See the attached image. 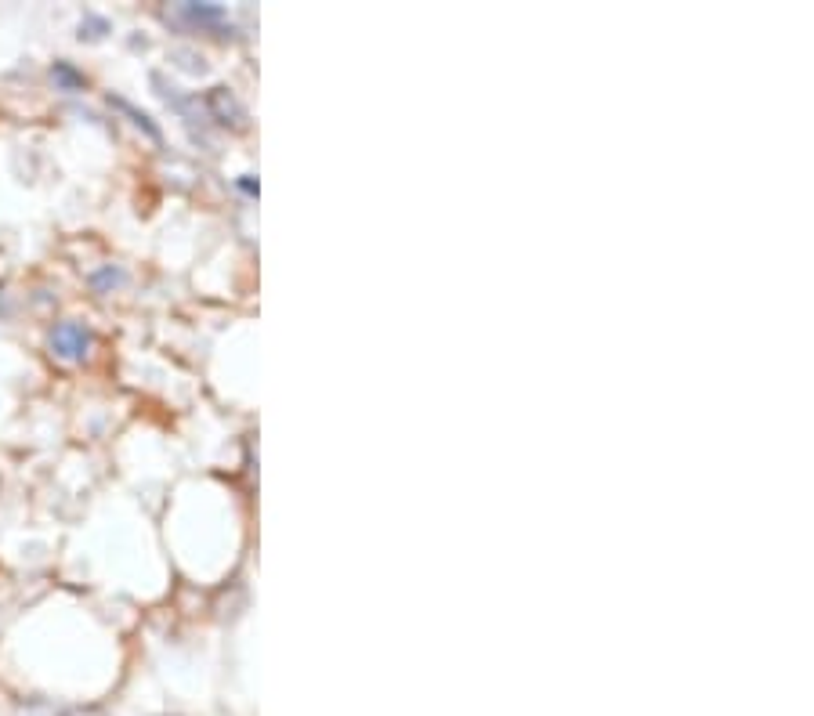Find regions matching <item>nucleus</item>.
Listing matches in <instances>:
<instances>
[{
  "instance_id": "obj_2",
  "label": "nucleus",
  "mask_w": 814,
  "mask_h": 716,
  "mask_svg": "<svg viewBox=\"0 0 814 716\" xmlns=\"http://www.w3.org/2000/svg\"><path fill=\"white\" fill-rule=\"evenodd\" d=\"M15 716H98V713H80V709H55L48 702H29Z\"/></svg>"
},
{
  "instance_id": "obj_1",
  "label": "nucleus",
  "mask_w": 814,
  "mask_h": 716,
  "mask_svg": "<svg viewBox=\"0 0 814 716\" xmlns=\"http://www.w3.org/2000/svg\"><path fill=\"white\" fill-rule=\"evenodd\" d=\"M51 351L66 362H84L87 351H91V330L80 326V322H58L51 330Z\"/></svg>"
},
{
  "instance_id": "obj_3",
  "label": "nucleus",
  "mask_w": 814,
  "mask_h": 716,
  "mask_svg": "<svg viewBox=\"0 0 814 716\" xmlns=\"http://www.w3.org/2000/svg\"><path fill=\"white\" fill-rule=\"evenodd\" d=\"M55 80H58L62 87H66V91H76V87H84V76L76 73L73 66H66V62H58V66H55Z\"/></svg>"
}]
</instances>
